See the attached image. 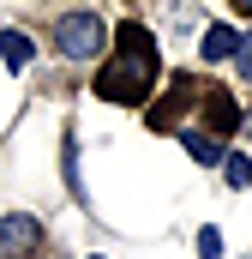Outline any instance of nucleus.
<instances>
[{"instance_id": "f257e3e1", "label": "nucleus", "mask_w": 252, "mask_h": 259, "mask_svg": "<svg viewBox=\"0 0 252 259\" xmlns=\"http://www.w3.org/2000/svg\"><path fill=\"white\" fill-rule=\"evenodd\" d=\"M156 42H150V30L144 24H120V36H114V61H102L96 72V97H108V103H144L150 91H156Z\"/></svg>"}, {"instance_id": "f03ea898", "label": "nucleus", "mask_w": 252, "mask_h": 259, "mask_svg": "<svg viewBox=\"0 0 252 259\" xmlns=\"http://www.w3.org/2000/svg\"><path fill=\"white\" fill-rule=\"evenodd\" d=\"M102 18L96 12H66L60 24H54V49L72 55V61H90V55H102Z\"/></svg>"}, {"instance_id": "7ed1b4c3", "label": "nucleus", "mask_w": 252, "mask_h": 259, "mask_svg": "<svg viewBox=\"0 0 252 259\" xmlns=\"http://www.w3.org/2000/svg\"><path fill=\"white\" fill-rule=\"evenodd\" d=\"M36 247H42V223L36 217H24V211L0 217V259H36Z\"/></svg>"}, {"instance_id": "20e7f679", "label": "nucleus", "mask_w": 252, "mask_h": 259, "mask_svg": "<svg viewBox=\"0 0 252 259\" xmlns=\"http://www.w3.org/2000/svg\"><path fill=\"white\" fill-rule=\"evenodd\" d=\"M192 97H204V91H198V78H186V72H180V78L168 84V97L150 109V127H156V133L180 127V121H186V109H192Z\"/></svg>"}, {"instance_id": "39448f33", "label": "nucleus", "mask_w": 252, "mask_h": 259, "mask_svg": "<svg viewBox=\"0 0 252 259\" xmlns=\"http://www.w3.org/2000/svg\"><path fill=\"white\" fill-rule=\"evenodd\" d=\"M234 127H240V103H234L228 91H210V97H204V133H210V139H228Z\"/></svg>"}, {"instance_id": "423d86ee", "label": "nucleus", "mask_w": 252, "mask_h": 259, "mask_svg": "<svg viewBox=\"0 0 252 259\" xmlns=\"http://www.w3.org/2000/svg\"><path fill=\"white\" fill-rule=\"evenodd\" d=\"M198 55H204V61H234V55H240V30H234V24H210Z\"/></svg>"}, {"instance_id": "0eeeda50", "label": "nucleus", "mask_w": 252, "mask_h": 259, "mask_svg": "<svg viewBox=\"0 0 252 259\" xmlns=\"http://www.w3.org/2000/svg\"><path fill=\"white\" fill-rule=\"evenodd\" d=\"M30 55H36V42H30L24 30H0V61L12 66V72H24V66H30Z\"/></svg>"}, {"instance_id": "6e6552de", "label": "nucleus", "mask_w": 252, "mask_h": 259, "mask_svg": "<svg viewBox=\"0 0 252 259\" xmlns=\"http://www.w3.org/2000/svg\"><path fill=\"white\" fill-rule=\"evenodd\" d=\"M180 145H186L192 163H222V139H210V133H186Z\"/></svg>"}, {"instance_id": "1a4fd4ad", "label": "nucleus", "mask_w": 252, "mask_h": 259, "mask_svg": "<svg viewBox=\"0 0 252 259\" xmlns=\"http://www.w3.org/2000/svg\"><path fill=\"white\" fill-rule=\"evenodd\" d=\"M222 169H228L234 187H252V157H222Z\"/></svg>"}, {"instance_id": "9d476101", "label": "nucleus", "mask_w": 252, "mask_h": 259, "mask_svg": "<svg viewBox=\"0 0 252 259\" xmlns=\"http://www.w3.org/2000/svg\"><path fill=\"white\" fill-rule=\"evenodd\" d=\"M198 253H204V259H222V229H198Z\"/></svg>"}, {"instance_id": "9b49d317", "label": "nucleus", "mask_w": 252, "mask_h": 259, "mask_svg": "<svg viewBox=\"0 0 252 259\" xmlns=\"http://www.w3.org/2000/svg\"><path fill=\"white\" fill-rule=\"evenodd\" d=\"M234 61H240V72L252 78V42H240V55H234Z\"/></svg>"}, {"instance_id": "f8f14e48", "label": "nucleus", "mask_w": 252, "mask_h": 259, "mask_svg": "<svg viewBox=\"0 0 252 259\" xmlns=\"http://www.w3.org/2000/svg\"><path fill=\"white\" fill-rule=\"evenodd\" d=\"M234 12H240V18H252V0H234Z\"/></svg>"}, {"instance_id": "ddd939ff", "label": "nucleus", "mask_w": 252, "mask_h": 259, "mask_svg": "<svg viewBox=\"0 0 252 259\" xmlns=\"http://www.w3.org/2000/svg\"><path fill=\"white\" fill-rule=\"evenodd\" d=\"M246 133H252V115H246Z\"/></svg>"}]
</instances>
